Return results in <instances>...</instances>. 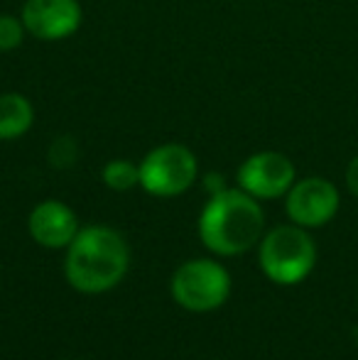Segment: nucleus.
Returning a JSON list of instances; mask_svg holds the SVG:
<instances>
[{
  "mask_svg": "<svg viewBox=\"0 0 358 360\" xmlns=\"http://www.w3.org/2000/svg\"><path fill=\"white\" fill-rule=\"evenodd\" d=\"M346 189L358 199V155L349 162V167H346Z\"/></svg>",
  "mask_w": 358,
  "mask_h": 360,
  "instance_id": "4468645a",
  "label": "nucleus"
},
{
  "mask_svg": "<svg viewBox=\"0 0 358 360\" xmlns=\"http://www.w3.org/2000/svg\"><path fill=\"white\" fill-rule=\"evenodd\" d=\"M34 105L25 94L8 91L0 94V143L20 140L32 130Z\"/></svg>",
  "mask_w": 358,
  "mask_h": 360,
  "instance_id": "9d476101",
  "label": "nucleus"
},
{
  "mask_svg": "<svg viewBox=\"0 0 358 360\" xmlns=\"http://www.w3.org/2000/svg\"><path fill=\"white\" fill-rule=\"evenodd\" d=\"M79 157V145L74 138H69V135H62V138H54L52 145H49V152H47V160L52 167H57V169H67V167H72L74 162H77Z\"/></svg>",
  "mask_w": 358,
  "mask_h": 360,
  "instance_id": "ddd939ff",
  "label": "nucleus"
},
{
  "mask_svg": "<svg viewBox=\"0 0 358 360\" xmlns=\"http://www.w3.org/2000/svg\"><path fill=\"white\" fill-rule=\"evenodd\" d=\"M341 194L334 181L324 176H305L285 194V211L302 228H321L339 214Z\"/></svg>",
  "mask_w": 358,
  "mask_h": 360,
  "instance_id": "0eeeda50",
  "label": "nucleus"
},
{
  "mask_svg": "<svg viewBox=\"0 0 358 360\" xmlns=\"http://www.w3.org/2000/svg\"><path fill=\"white\" fill-rule=\"evenodd\" d=\"M258 262L263 275L282 287L307 280L314 270L317 245L307 228L290 223L265 233L258 243Z\"/></svg>",
  "mask_w": 358,
  "mask_h": 360,
  "instance_id": "7ed1b4c3",
  "label": "nucleus"
},
{
  "mask_svg": "<svg viewBox=\"0 0 358 360\" xmlns=\"http://www.w3.org/2000/svg\"><path fill=\"white\" fill-rule=\"evenodd\" d=\"M297 181L295 162L277 150H260L253 152L241 162L236 172V184L258 201L282 199L292 184Z\"/></svg>",
  "mask_w": 358,
  "mask_h": 360,
  "instance_id": "423d86ee",
  "label": "nucleus"
},
{
  "mask_svg": "<svg viewBox=\"0 0 358 360\" xmlns=\"http://www.w3.org/2000/svg\"><path fill=\"white\" fill-rule=\"evenodd\" d=\"M234 280L221 262L211 257H194L174 270L170 292L184 311L209 314L221 309L231 297Z\"/></svg>",
  "mask_w": 358,
  "mask_h": 360,
  "instance_id": "20e7f679",
  "label": "nucleus"
},
{
  "mask_svg": "<svg viewBox=\"0 0 358 360\" xmlns=\"http://www.w3.org/2000/svg\"><path fill=\"white\" fill-rule=\"evenodd\" d=\"M128 267V240L110 226L79 228L64 257V277L82 294L110 292L123 282Z\"/></svg>",
  "mask_w": 358,
  "mask_h": 360,
  "instance_id": "f03ea898",
  "label": "nucleus"
},
{
  "mask_svg": "<svg viewBox=\"0 0 358 360\" xmlns=\"http://www.w3.org/2000/svg\"><path fill=\"white\" fill-rule=\"evenodd\" d=\"M79 216L59 199H44L30 211L27 233L37 245L47 250H67L79 233Z\"/></svg>",
  "mask_w": 358,
  "mask_h": 360,
  "instance_id": "1a4fd4ad",
  "label": "nucleus"
},
{
  "mask_svg": "<svg viewBox=\"0 0 358 360\" xmlns=\"http://www.w3.org/2000/svg\"><path fill=\"white\" fill-rule=\"evenodd\" d=\"M101 181L108 186L110 191H118V194H125V191L140 186V167L130 160H108L101 169Z\"/></svg>",
  "mask_w": 358,
  "mask_h": 360,
  "instance_id": "9b49d317",
  "label": "nucleus"
},
{
  "mask_svg": "<svg viewBox=\"0 0 358 360\" xmlns=\"http://www.w3.org/2000/svg\"><path fill=\"white\" fill-rule=\"evenodd\" d=\"M20 20L30 37L39 42H62L79 32L84 10L79 0H25Z\"/></svg>",
  "mask_w": 358,
  "mask_h": 360,
  "instance_id": "6e6552de",
  "label": "nucleus"
},
{
  "mask_svg": "<svg viewBox=\"0 0 358 360\" xmlns=\"http://www.w3.org/2000/svg\"><path fill=\"white\" fill-rule=\"evenodd\" d=\"M140 189L155 199H174L199 179V160L194 150L181 143H162L138 162Z\"/></svg>",
  "mask_w": 358,
  "mask_h": 360,
  "instance_id": "39448f33",
  "label": "nucleus"
},
{
  "mask_svg": "<svg viewBox=\"0 0 358 360\" xmlns=\"http://www.w3.org/2000/svg\"><path fill=\"white\" fill-rule=\"evenodd\" d=\"M25 34H27V30H25L20 15H8V13L0 15V52H15V49H20L25 42Z\"/></svg>",
  "mask_w": 358,
  "mask_h": 360,
  "instance_id": "f8f14e48",
  "label": "nucleus"
},
{
  "mask_svg": "<svg viewBox=\"0 0 358 360\" xmlns=\"http://www.w3.org/2000/svg\"><path fill=\"white\" fill-rule=\"evenodd\" d=\"M201 245L219 257H236L253 250L265 236V214L260 201L243 189L226 186L206 199L196 221Z\"/></svg>",
  "mask_w": 358,
  "mask_h": 360,
  "instance_id": "f257e3e1",
  "label": "nucleus"
},
{
  "mask_svg": "<svg viewBox=\"0 0 358 360\" xmlns=\"http://www.w3.org/2000/svg\"><path fill=\"white\" fill-rule=\"evenodd\" d=\"M204 186H206V191H209V196H211V194H219V191H224L229 184H226L224 174H206L204 176Z\"/></svg>",
  "mask_w": 358,
  "mask_h": 360,
  "instance_id": "2eb2a0df",
  "label": "nucleus"
}]
</instances>
